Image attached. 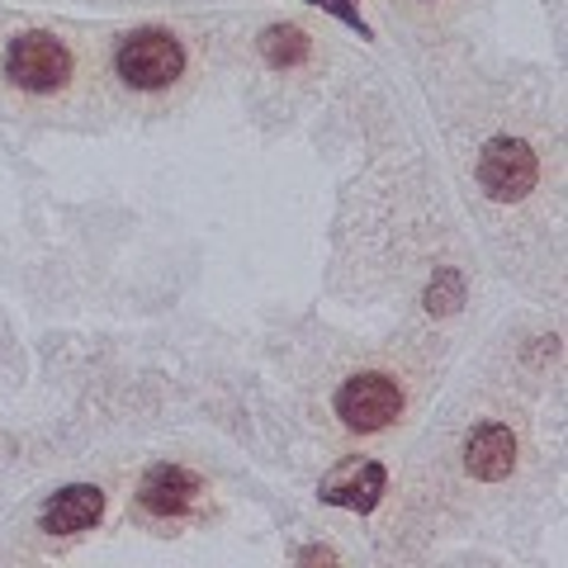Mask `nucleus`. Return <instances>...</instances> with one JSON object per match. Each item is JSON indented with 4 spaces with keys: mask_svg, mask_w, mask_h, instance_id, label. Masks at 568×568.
Wrapping results in <instances>:
<instances>
[{
    "mask_svg": "<svg viewBox=\"0 0 568 568\" xmlns=\"http://www.w3.org/2000/svg\"><path fill=\"white\" fill-rule=\"evenodd\" d=\"M200 493H204V484L190 469H181V465H156L148 478H142L138 507L148 511V517H156V521H181L185 511H194Z\"/></svg>",
    "mask_w": 568,
    "mask_h": 568,
    "instance_id": "obj_4",
    "label": "nucleus"
},
{
    "mask_svg": "<svg viewBox=\"0 0 568 568\" xmlns=\"http://www.w3.org/2000/svg\"><path fill=\"white\" fill-rule=\"evenodd\" d=\"M71 48L58 33H20L6 48V77L29 95H58L71 81Z\"/></svg>",
    "mask_w": 568,
    "mask_h": 568,
    "instance_id": "obj_2",
    "label": "nucleus"
},
{
    "mask_svg": "<svg viewBox=\"0 0 568 568\" xmlns=\"http://www.w3.org/2000/svg\"><path fill=\"white\" fill-rule=\"evenodd\" d=\"M100 517H104V493L91 484H77V488H62L48 503L43 530H52V536H81V530H91Z\"/></svg>",
    "mask_w": 568,
    "mask_h": 568,
    "instance_id": "obj_6",
    "label": "nucleus"
},
{
    "mask_svg": "<svg viewBox=\"0 0 568 568\" xmlns=\"http://www.w3.org/2000/svg\"><path fill=\"white\" fill-rule=\"evenodd\" d=\"M517 465V436L503 422H484L469 436V474L478 478H507Z\"/></svg>",
    "mask_w": 568,
    "mask_h": 568,
    "instance_id": "obj_7",
    "label": "nucleus"
},
{
    "mask_svg": "<svg viewBox=\"0 0 568 568\" xmlns=\"http://www.w3.org/2000/svg\"><path fill=\"white\" fill-rule=\"evenodd\" d=\"M265 52H271V62H275V67L294 62V58H304V52H308L304 29H271V33H265Z\"/></svg>",
    "mask_w": 568,
    "mask_h": 568,
    "instance_id": "obj_9",
    "label": "nucleus"
},
{
    "mask_svg": "<svg viewBox=\"0 0 568 568\" xmlns=\"http://www.w3.org/2000/svg\"><path fill=\"white\" fill-rule=\"evenodd\" d=\"M114 71L133 91H166L185 71V48L166 29H138L114 48Z\"/></svg>",
    "mask_w": 568,
    "mask_h": 568,
    "instance_id": "obj_1",
    "label": "nucleus"
},
{
    "mask_svg": "<svg viewBox=\"0 0 568 568\" xmlns=\"http://www.w3.org/2000/svg\"><path fill=\"white\" fill-rule=\"evenodd\" d=\"M336 417H342L351 432H384L403 417V384L384 369H365V375H351L336 388Z\"/></svg>",
    "mask_w": 568,
    "mask_h": 568,
    "instance_id": "obj_3",
    "label": "nucleus"
},
{
    "mask_svg": "<svg viewBox=\"0 0 568 568\" xmlns=\"http://www.w3.org/2000/svg\"><path fill=\"white\" fill-rule=\"evenodd\" d=\"M379 488H384V474L375 465H365V474L346 478V484H327V497L332 503H342V507H369Z\"/></svg>",
    "mask_w": 568,
    "mask_h": 568,
    "instance_id": "obj_8",
    "label": "nucleus"
},
{
    "mask_svg": "<svg viewBox=\"0 0 568 568\" xmlns=\"http://www.w3.org/2000/svg\"><path fill=\"white\" fill-rule=\"evenodd\" d=\"M478 181L493 200H517L536 185V156H530L521 142H493L478 162Z\"/></svg>",
    "mask_w": 568,
    "mask_h": 568,
    "instance_id": "obj_5",
    "label": "nucleus"
}]
</instances>
